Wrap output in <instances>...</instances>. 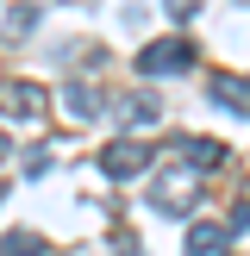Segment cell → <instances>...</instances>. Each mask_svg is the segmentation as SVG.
Here are the masks:
<instances>
[{
  "mask_svg": "<svg viewBox=\"0 0 250 256\" xmlns=\"http://www.w3.org/2000/svg\"><path fill=\"white\" fill-rule=\"evenodd\" d=\"M6 25H12V38H25V32L38 25V6H12V19H6Z\"/></svg>",
  "mask_w": 250,
  "mask_h": 256,
  "instance_id": "obj_11",
  "label": "cell"
},
{
  "mask_svg": "<svg viewBox=\"0 0 250 256\" xmlns=\"http://www.w3.org/2000/svg\"><path fill=\"white\" fill-rule=\"evenodd\" d=\"M182 162H194V169H219L225 162V144H212V138H182Z\"/></svg>",
  "mask_w": 250,
  "mask_h": 256,
  "instance_id": "obj_6",
  "label": "cell"
},
{
  "mask_svg": "<svg viewBox=\"0 0 250 256\" xmlns=\"http://www.w3.org/2000/svg\"><path fill=\"white\" fill-rule=\"evenodd\" d=\"M194 62V44L188 38H156V44L138 50V75H182Z\"/></svg>",
  "mask_w": 250,
  "mask_h": 256,
  "instance_id": "obj_1",
  "label": "cell"
},
{
  "mask_svg": "<svg viewBox=\"0 0 250 256\" xmlns=\"http://www.w3.org/2000/svg\"><path fill=\"white\" fill-rule=\"evenodd\" d=\"M119 119H125V125H150V119H156V94H132V100H119Z\"/></svg>",
  "mask_w": 250,
  "mask_h": 256,
  "instance_id": "obj_9",
  "label": "cell"
},
{
  "mask_svg": "<svg viewBox=\"0 0 250 256\" xmlns=\"http://www.w3.org/2000/svg\"><path fill=\"white\" fill-rule=\"evenodd\" d=\"M144 162H150V150L138 144V138H112V144L100 150V169H106L112 182H125V175H138Z\"/></svg>",
  "mask_w": 250,
  "mask_h": 256,
  "instance_id": "obj_2",
  "label": "cell"
},
{
  "mask_svg": "<svg viewBox=\"0 0 250 256\" xmlns=\"http://www.w3.org/2000/svg\"><path fill=\"white\" fill-rule=\"evenodd\" d=\"M0 156H6V138H0Z\"/></svg>",
  "mask_w": 250,
  "mask_h": 256,
  "instance_id": "obj_13",
  "label": "cell"
},
{
  "mask_svg": "<svg viewBox=\"0 0 250 256\" xmlns=\"http://www.w3.org/2000/svg\"><path fill=\"white\" fill-rule=\"evenodd\" d=\"M0 256H44V238H32V232H6V238H0Z\"/></svg>",
  "mask_w": 250,
  "mask_h": 256,
  "instance_id": "obj_10",
  "label": "cell"
},
{
  "mask_svg": "<svg viewBox=\"0 0 250 256\" xmlns=\"http://www.w3.org/2000/svg\"><path fill=\"white\" fill-rule=\"evenodd\" d=\"M62 106H69L75 119H94V112H100V94L82 88V82H69V88H62Z\"/></svg>",
  "mask_w": 250,
  "mask_h": 256,
  "instance_id": "obj_8",
  "label": "cell"
},
{
  "mask_svg": "<svg viewBox=\"0 0 250 256\" xmlns=\"http://www.w3.org/2000/svg\"><path fill=\"white\" fill-rule=\"evenodd\" d=\"M0 106H6V112H25V119H38V112H44V94H38L32 82H25V88H0Z\"/></svg>",
  "mask_w": 250,
  "mask_h": 256,
  "instance_id": "obj_7",
  "label": "cell"
},
{
  "mask_svg": "<svg viewBox=\"0 0 250 256\" xmlns=\"http://www.w3.org/2000/svg\"><path fill=\"white\" fill-rule=\"evenodd\" d=\"M232 250V232L225 225H194L188 232V256H225Z\"/></svg>",
  "mask_w": 250,
  "mask_h": 256,
  "instance_id": "obj_5",
  "label": "cell"
},
{
  "mask_svg": "<svg viewBox=\"0 0 250 256\" xmlns=\"http://www.w3.org/2000/svg\"><path fill=\"white\" fill-rule=\"evenodd\" d=\"M212 106L250 119V82H244V75H219V82H212Z\"/></svg>",
  "mask_w": 250,
  "mask_h": 256,
  "instance_id": "obj_4",
  "label": "cell"
},
{
  "mask_svg": "<svg viewBox=\"0 0 250 256\" xmlns=\"http://www.w3.org/2000/svg\"><path fill=\"white\" fill-rule=\"evenodd\" d=\"M244 6H250V0H244Z\"/></svg>",
  "mask_w": 250,
  "mask_h": 256,
  "instance_id": "obj_14",
  "label": "cell"
},
{
  "mask_svg": "<svg viewBox=\"0 0 250 256\" xmlns=\"http://www.w3.org/2000/svg\"><path fill=\"white\" fill-rule=\"evenodd\" d=\"M150 200H156V212H188L200 200V182L194 175H162V182L150 188Z\"/></svg>",
  "mask_w": 250,
  "mask_h": 256,
  "instance_id": "obj_3",
  "label": "cell"
},
{
  "mask_svg": "<svg viewBox=\"0 0 250 256\" xmlns=\"http://www.w3.org/2000/svg\"><path fill=\"white\" fill-rule=\"evenodd\" d=\"M162 6H169V12H175V19H188V12H194V6H200V0H162Z\"/></svg>",
  "mask_w": 250,
  "mask_h": 256,
  "instance_id": "obj_12",
  "label": "cell"
}]
</instances>
